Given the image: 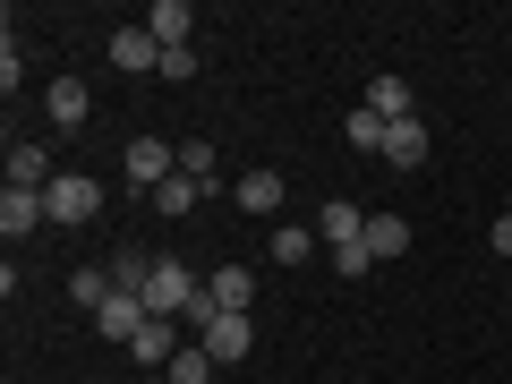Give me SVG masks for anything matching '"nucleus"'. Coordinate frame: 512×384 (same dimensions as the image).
<instances>
[{"mask_svg": "<svg viewBox=\"0 0 512 384\" xmlns=\"http://www.w3.org/2000/svg\"><path fill=\"white\" fill-rule=\"evenodd\" d=\"M231 205H239V214H256V222H265V214H282V171H274V163H256V171H239Z\"/></svg>", "mask_w": 512, "mask_h": 384, "instance_id": "obj_7", "label": "nucleus"}, {"mask_svg": "<svg viewBox=\"0 0 512 384\" xmlns=\"http://www.w3.org/2000/svg\"><path fill=\"white\" fill-rule=\"evenodd\" d=\"M43 205H52V231H77V222L103 214V180H94V171H60V180L43 188Z\"/></svg>", "mask_w": 512, "mask_h": 384, "instance_id": "obj_2", "label": "nucleus"}, {"mask_svg": "<svg viewBox=\"0 0 512 384\" xmlns=\"http://www.w3.org/2000/svg\"><path fill=\"white\" fill-rule=\"evenodd\" d=\"M18 77H26V52H18V35H9V43H0V86L18 94Z\"/></svg>", "mask_w": 512, "mask_h": 384, "instance_id": "obj_26", "label": "nucleus"}, {"mask_svg": "<svg viewBox=\"0 0 512 384\" xmlns=\"http://www.w3.org/2000/svg\"><path fill=\"white\" fill-rule=\"evenodd\" d=\"M197 197H205V188L188 180V171H171V180L154 188V214H163V222H180V214H197Z\"/></svg>", "mask_w": 512, "mask_h": 384, "instance_id": "obj_19", "label": "nucleus"}, {"mask_svg": "<svg viewBox=\"0 0 512 384\" xmlns=\"http://www.w3.org/2000/svg\"><path fill=\"white\" fill-rule=\"evenodd\" d=\"M163 376H171V384H205V376H214V359H205V342H188L180 359L163 367Z\"/></svg>", "mask_w": 512, "mask_h": 384, "instance_id": "obj_23", "label": "nucleus"}, {"mask_svg": "<svg viewBox=\"0 0 512 384\" xmlns=\"http://www.w3.org/2000/svg\"><path fill=\"white\" fill-rule=\"evenodd\" d=\"M146 384H171V376H146Z\"/></svg>", "mask_w": 512, "mask_h": 384, "instance_id": "obj_28", "label": "nucleus"}, {"mask_svg": "<svg viewBox=\"0 0 512 384\" xmlns=\"http://www.w3.org/2000/svg\"><path fill=\"white\" fill-rule=\"evenodd\" d=\"M43 111H52V128H86V120H94V94H86V77H60V86L43 94Z\"/></svg>", "mask_w": 512, "mask_h": 384, "instance_id": "obj_11", "label": "nucleus"}, {"mask_svg": "<svg viewBox=\"0 0 512 384\" xmlns=\"http://www.w3.org/2000/svg\"><path fill=\"white\" fill-rule=\"evenodd\" d=\"M180 333H171V316H146V333H137V342H128V359H137V367H146V376H163V367L171 359H180Z\"/></svg>", "mask_w": 512, "mask_h": 384, "instance_id": "obj_9", "label": "nucleus"}, {"mask_svg": "<svg viewBox=\"0 0 512 384\" xmlns=\"http://www.w3.org/2000/svg\"><path fill=\"white\" fill-rule=\"evenodd\" d=\"M419 154H427V120L410 111V120L384 128V163H393V171H419Z\"/></svg>", "mask_w": 512, "mask_h": 384, "instance_id": "obj_13", "label": "nucleus"}, {"mask_svg": "<svg viewBox=\"0 0 512 384\" xmlns=\"http://www.w3.org/2000/svg\"><path fill=\"white\" fill-rule=\"evenodd\" d=\"M359 103L376 111V120H410V86H402L393 69H384V77H367V94H359Z\"/></svg>", "mask_w": 512, "mask_h": 384, "instance_id": "obj_16", "label": "nucleus"}, {"mask_svg": "<svg viewBox=\"0 0 512 384\" xmlns=\"http://www.w3.org/2000/svg\"><path fill=\"white\" fill-rule=\"evenodd\" d=\"M205 308V274H188L180 256H154V282H146V316H197Z\"/></svg>", "mask_w": 512, "mask_h": 384, "instance_id": "obj_1", "label": "nucleus"}, {"mask_svg": "<svg viewBox=\"0 0 512 384\" xmlns=\"http://www.w3.org/2000/svg\"><path fill=\"white\" fill-rule=\"evenodd\" d=\"M384 128H393V120H376V111H350V146H359V154H384Z\"/></svg>", "mask_w": 512, "mask_h": 384, "instance_id": "obj_22", "label": "nucleus"}, {"mask_svg": "<svg viewBox=\"0 0 512 384\" xmlns=\"http://www.w3.org/2000/svg\"><path fill=\"white\" fill-rule=\"evenodd\" d=\"M43 222H52V205H43L35 188H9V197H0V231H9V239H26V231H43Z\"/></svg>", "mask_w": 512, "mask_h": 384, "instance_id": "obj_15", "label": "nucleus"}, {"mask_svg": "<svg viewBox=\"0 0 512 384\" xmlns=\"http://www.w3.org/2000/svg\"><path fill=\"white\" fill-rule=\"evenodd\" d=\"M316 239H325V248H350V239H367V214L350 197H325L316 205Z\"/></svg>", "mask_w": 512, "mask_h": 384, "instance_id": "obj_10", "label": "nucleus"}, {"mask_svg": "<svg viewBox=\"0 0 512 384\" xmlns=\"http://www.w3.org/2000/svg\"><path fill=\"white\" fill-rule=\"evenodd\" d=\"M180 171H188V180L205 188V197H214V188H222V154L205 146V137H188V146H180Z\"/></svg>", "mask_w": 512, "mask_h": 384, "instance_id": "obj_20", "label": "nucleus"}, {"mask_svg": "<svg viewBox=\"0 0 512 384\" xmlns=\"http://www.w3.org/2000/svg\"><path fill=\"white\" fill-rule=\"evenodd\" d=\"M120 171H128V188H146V197H154V188L180 171V146H163V137H137V146L120 154Z\"/></svg>", "mask_w": 512, "mask_h": 384, "instance_id": "obj_3", "label": "nucleus"}, {"mask_svg": "<svg viewBox=\"0 0 512 384\" xmlns=\"http://www.w3.org/2000/svg\"><path fill=\"white\" fill-rule=\"evenodd\" d=\"M197 342H205V359H214V367H239V359L256 350V325H248V316H214Z\"/></svg>", "mask_w": 512, "mask_h": 384, "instance_id": "obj_6", "label": "nucleus"}, {"mask_svg": "<svg viewBox=\"0 0 512 384\" xmlns=\"http://www.w3.org/2000/svg\"><path fill=\"white\" fill-rule=\"evenodd\" d=\"M94 333H103V342H137V333H146V299H128V291H111L103 308H94Z\"/></svg>", "mask_w": 512, "mask_h": 384, "instance_id": "obj_8", "label": "nucleus"}, {"mask_svg": "<svg viewBox=\"0 0 512 384\" xmlns=\"http://www.w3.org/2000/svg\"><path fill=\"white\" fill-rule=\"evenodd\" d=\"M111 69L120 77H163V43H154V26H120V35H111Z\"/></svg>", "mask_w": 512, "mask_h": 384, "instance_id": "obj_4", "label": "nucleus"}, {"mask_svg": "<svg viewBox=\"0 0 512 384\" xmlns=\"http://www.w3.org/2000/svg\"><path fill=\"white\" fill-rule=\"evenodd\" d=\"M60 180V163H52V146H9V188H52Z\"/></svg>", "mask_w": 512, "mask_h": 384, "instance_id": "obj_12", "label": "nucleus"}, {"mask_svg": "<svg viewBox=\"0 0 512 384\" xmlns=\"http://www.w3.org/2000/svg\"><path fill=\"white\" fill-rule=\"evenodd\" d=\"M69 299H77V308H103V299H111V265H77V274H69Z\"/></svg>", "mask_w": 512, "mask_h": 384, "instance_id": "obj_21", "label": "nucleus"}, {"mask_svg": "<svg viewBox=\"0 0 512 384\" xmlns=\"http://www.w3.org/2000/svg\"><path fill=\"white\" fill-rule=\"evenodd\" d=\"M487 239H495V256H512V214H504V222H495V231H487Z\"/></svg>", "mask_w": 512, "mask_h": 384, "instance_id": "obj_27", "label": "nucleus"}, {"mask_svg": "<svg viewBox=\"0 0 512 384\" xmlns=\"http://www.w3.org/2000/svg\"><path fill=\"white\" fill-rule=\"evenodd\" d=\"M316 248H325V239H316V231H299V222H282V231H265V256H274V265H308Z\"/></svg>", "mask_w": 512, "mask_h": 384, "instance_id": "obj_18", "label": "nucleus"}, {"mask_svg": "<svg viewBox=\"0 0 512 384\" xmlns=\"http://www.w3.org/2000/svg\"><path fill=\"white\" fill-rule=\"evenodd\" d=\"M188 77H197V52H188V43H180V52H163V86H188Z\"/></svg>", "mask_w": 512, "mask_h": 384, "instance_id": "obj_25", "label": "nucleus"}, {"mask_svg": "<svg viewBox=\"0 0 512 384\" xmlns=\"http://www.w3.org/2000/svg\"><path fill=\"white\" fill-rule=\"evenodd\" d=\"M402 248H410V222L402 214H367V256H376V265H393Z\"/></svg>", "mask_w": 512, "mask_h": 384, "instance_id": "obj_17", "label": "nucleus"}, {"mask_svg": "<svg viewBox=\"0 0 512 384\" xmlns=\"http://www.w3.org/2000/svg\"><path fill=\"white\" fill-rule=\"evenodd\" d=\"M248 299H256L248 265H214V274H205V308H214V316H248Z\"/></svg>", "mask_w": 512, "mask_h": 384, "instance_id": "obj_5", "label": "nucleus"}, {"mask_svg": "<svg viewBox=\"0 0 512 384\" xmlns=\"http://www.w3.org/2000/svg\"><path fill=\"white\" fill-rule=\"evenodd\" d=\"M504 214H512V197H504Z\"/></svg>", "mask_w": 512, "mask_h": 384, "instance_id": "obj_29", "label": "nucleus"}, {"mask_svg": "<svg viewBox=\"0 0 512 384\" xmlns=\"http://www.w3.org/2000/svg\"><path fill=\"white\" fill-rule=\"evenodd\" d=\"M146 26H154V43H163V52H180V43L197 35V9H188V0H154Z\"/></svg>", "mask_w": 512, "mask_h": 384, "instance_id": "obj_14", "label": "nucleus"}, {"mask_svg": "<svg viewBox=\"0 0 512 384\" xmlns=\"http://www.w3.org/2000/svg\"><path fill=\"white\" fill-rule=\"evenodd\" d=\"M333 274H342V282H367V274H376V256H367V239H350V248H333Z\"/></svg>", "mask_w": 512, "mask_h": 384, "instance_id": "obj_24", "label": "nucleus"}]
</instances>
